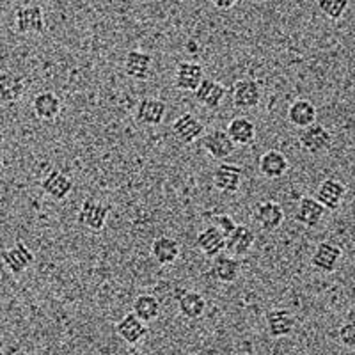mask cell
I'll use <instances>...</instances> for the list:
<instances>
[{"instance_id": "obj_19", "label": "cell", "mask_w": 355, "mask_h": 355, "mask_svg": "<svg viewBox=\"0 0 355 355\" xmlns=\"http://www.w3.org/2000/svg\"><path fill=\"white\" fill-rule=\"evenodd\" d=\"M242 274V265L234 256H222L217 254L214 258V263L210 266V277L217 283L231 284Z\"/></svg>"}, {"instance_id": "obj_18", "label": "cell", "mask_w": 355, "mask_h": 355, "mask_svg": "<svg viewBox=\"0 0 355 355\" xmlns=\"http://www.w3.org/2000/svg\"><path fill=\"white\" fill-rule=\"evenodd\" d=\"M167 114V105L158 98H142L135 109V121L142 126H158Z\"/></svg>"}, {"instance_id": "obj_21", "label": "cell", "mask_w": 355, "mask_h": 355, "mask_svg": "<svg viewBox=\"0 0 355 355\" xmlns=\"http://www.w3.org/2000/svg\"><path fill=\"white\" fill-rule=\"evenodd\" d=\"M196 247H198L199 252L205 254L206 258H215L226 247V236H224V233L217 226L210 224V226H206L205 230H201L198 233V236H196Z\"/></svg>"}, {"instance_id": "obj_26", "label": "cell", "mask_w": 355, "mask_h": 355, "mask_svg": "<svg viewBox=\"0 0 355 355\" xmlns=\"http://www.w3.org/2000/svg\"><path fill=\"white\" fill-rule=\"evenodd\" d=\"M117 336L125 341L126 345H139L142 339L148 334V327H146V322H142L141 318L128 313V315L123 316V320L116 325Z\"/></svg>"}, {"instance_id": "obj_35", "label": "cell", "mask_w": 355, "mask_h": 355, "mask_svg": "<svg viewBox=\"0 0 355 355\" xmlns=\"http://www.w3.org/2000/svg\"><path fill=\"white\" fill-rule=\"evenodd\" d=\"M2 167H4V157L0 153V171H2Z\"/></svg>"}, {"instance_id": "obj_17", "label": "cell", "mask_w": 355, "mask_h": 355, "mask_svg": "<svg viewBox=\"0 0 355 355\" xmlns=\"http://www.w3.org/2000/svg\"><path fill=\"white\" fill-rule=\"evenodd\" d=\"M205 150L208 151L210 157H214L215 160H226L227 157L234 153L236 150V144L231 141V137L227 135L226 130L214 128L205 135V141H202Z\"/></svg>"}, {"instance_id": "obj_1", "label": "cell", "mask_w": 355, "mask_h": 355, "mask_svg": "<svg viewBox=\"0 0 355 355\" xmlns=\"http://www.w3.org/2000/svg\"><path fill=\"white\" fill-rule=\"evenodd\" d=\"M332 142H334V135L320 123H313V125L306 126L299 135L300 150L304 153L315 155V157L327 153L331 150Z\"/></svg>"}, {"instance_id": "obj_30", "label": "cell", "mask_w": 355, "mask_h": 355, "mask_svg": "<svg viewBox=\"0 0 355 355\" xmlns=\"http://www.w3.org/2000/svg\"><path fill=\"white\" fill-rule=\"evenodd\" d=\"M133 315L141 318L142 322H155L162 315L160 300L151 293H141L133 300Z\"/></svg>"}, {"instance_id": "obj_20", "label": "cell", "mask_w": 355, "mask_h": 355, "mask_svg": "<svg viewBox=\"0 0 355 355\" xmlns=\"http://www.w3.org/2000/svg\"><path fill=\"white\" fill-rule=\"evenodd\" d=\"M178 311L187 320H199L206 313V299L199 291L178 290L176 293Z\"/></svg>"}, {"instance_id": "obj_8", "label": "cell", "mask_w": 355, "mask_h": 355, "mask_svg": "<svg viewBox=\"0 0 355 355\" xmlns=\"http://www.w3.org/2000/svg\"><path fill=\"white\" fill-rule=\"evenodd\" d=\"M171 130H173V135L178 142L192 144V142H196L199 137L205 135V123L199 117H196L194 114L185 112L174 119Z\"/></svg>"}, {"instance_id": "obj_32", "label": "cell", "mask_w": 355, "mask_h": 355, "mask_svg": "<svg viewBox=\"0 0 355 355\" xmlns=\"http://www.w3.org/2000/svg\"><path fill=\"white\" fill-rule=\"evenodd\" d=\"M338 336H339V343L343 345V347L347 348L355 347V325L352 322L345 323L343 327L339 329Z\"/></svg>"}, {"instance_id": "obj_12", "label": "cell", "mask_w": 355, "mask_h": 355, "mask_svg": "<svg viewBox=\"0 0 355 355\" xmlns=\"http://www.w3.org/2000/svg\"><path fill=\"white\" fill-rule=\"evenodd\" d=\"M266 323V331L270 334V338L279 339V338H286L297 327V316L295 313H291L290 309H272L266 313L265 316Z\"/></svg>"}, {"instance_id": "obj_33", "label": "cell", "mask_w": 355, "mask_h": 355, "mask_svg": "<svg viewBox=\"0 0 355 355\" xmlns=\"http://www.w3.org/2000/svg\"><path fill=\"white\" fill-rule=\"evenodd\" d=\"M211 224H214V226H217L218 230L224 233V236H226V234L230 233L234 226H236V222H234V218L231 217V215H215V217L211 218Z\"/></svg>"}, {"instance_id": "obj_11", "label": "cell", "mask_w": 355, "mask_h": 355, "mask_svg": "<svg viewBox=\"0 0 355 355\" xmlns=\"http://www.w3.org/2000/svg\"><path fill=\"white\" fill-rule=\"evenodd\" d=\"M256 243V234L254 231L250 230L245 224H236L230 233L226 234V247L224 250H227L231 256L234 258H240V256L249 254L250 249L254 247Z\"/></svg>"}, {"instance_id": "obj_16", "label": "cell", "mask_w": 355, "mask_h": 355, "mask_svg": "<svg viewBox=\"0 0 355 355\" xmlns=\"http://www.w3.org/2000/svg\"><path fill=\"white\" fill-rule=\"evenodd\" d=\"M41 190L53 201H64L73 190V180L61 169H52L41 180Z\"/></svg>"}, {"instance_id": "obj_31", "label": "cell", "mask_w": 355, "mask_h": 355, "mask_svg": "<svg viewBox=\"0 0 355 355\" xmlns=\"http://www.w3.org/2000/svg\"><path fill=\"white\" fill-rule=\"evenodd\" d=\"M318 8L329 20H339L347 11L348 0H318Z\"/></svg>"}, {"instance_id": "obj_9", "label": "cell", "mask_w": 355, "mask_h": 355, "mask_svg": "<svg viewBox=\"0 0 355 355\" xmlns=\"http://www.w3.org/2000/svg\"><path fill=\"white\" fill-rule=\"evenodd\" d=\"M227 94V87L222 84L217 78H202L201 84L196 87L194 91V100L198 101L199 105L206 107V109H217L224 101Z\"/></svg>"}, {"instance_id": "obj_27", "label": "cell", "mask_w": 355, "mask_h": 355, "mask_svg": "<svg viewBox=\"0 0 355 355\" xmlns=\"http://www.w3.org/2000/svg\"><path fill=\"white\" fill-rule=\"evenodd\" d=\"M182 254V245L173 236H158L151 243V256L158 265H173Z\"/></svg>"}, {"instance_id": "obj_15", "label": "cell", "mask_w": 355, "mask_h": 355, "mask_svg": "<svg viewBox=\"0 0 355 355\" xmlns=\"http://www.w3.org/2000/svg\"><path fill=\"white\" fill-rule=\"evenodd\" d=\"M343 256L341 247L332 242H320L315 254L311 256V266L320 274H332Z\"/></svg>"}, {"instance_id": "obj_29", "label": "cell", "mask_w": 355, "mask_h": 355, "mask_svg": "<svg viewBox=\"0 0 355 355\" xmlns=\"http://www.w3.org/2000/svg\"><path fill=\"white\" fill-rule=\"evenodd\" d=\"M226 132L236 146H249L256 141V125L249 117H234Z\"/></svg>"}, {"instance_id": "obj_7", "label": "cell", "mask_w": 355, "mask_h": 355, "mask_svg": "<svg viewBox=\"0 0 355 355\" xmlns=\"http://www.w3.org/2000/svg\"><path fill=\"white\" fill-rule=\"evenodd\" d=\"M243 169L234 164H220L211 174V183L222 194H236L242 187Z\"/></svg>"}, {"instance_id": "obj_4", "label": "cell", "mask_w": 355, "mask_h": 355, "mask_svg": "<svg viewBox=\"0 0 355 355\" xmlns=\"http://www.w3.org/2000/svg\"><path fill=\"white\" fill-rule=\"evenodd\" d=\"M0 258H2V263L12 275H21L36 261V256H34L33 250L28 249L27 243L20 242V240L11 249L2 250Z\"/></svg>"}, {"instance_id": "obj_23", "label": "cell", "mask_w": 355, "mask_h": 355, "mask_svg": "<svg viewBox=\"0 0 355 355\" xmlns=\"http://www.w3.org/2000/svg\"><path fill=\"white\" fill-rule=\"evenodd\" d=\"M290 169V162L286 155L279 150H266L259 157V173L266 180H279Z\"/></svg>"}, {"instance_id": "obj_13", "label": "cell", "mask_w": 355, "mask_h": 355, "mask_svg": "<svg viewBox=\"0 0 355 355\" xmlns=\"http://www.w3.org/2000/svg\"><path fill=\"white\" fill-rule=\"evenodd\" d=\"M345 198H347V185L343 182H339L336 178H327L320 183L318 190H316L315 199L322 206H325V210H338L339 206L343 205Z\"/></svg>"}, {"instance_id": "obj_10", "label": "cell", "mask_w": 355, "mask_h": 355, "mask_svg": "<svg viewBox=\"0 0 355 355\" xmlns=\"http://www.w3.org/2000/svg\"><path fill=\"white\" fill-rule=\"evenodd\" d=\"M123 69H125L126 77L133 78V80H150L151 73H153V57L142 50H130L123 62Z\"/></svg>"}, {"instance_id": "obj_22", "label": "cell", "mask_w": 355, "mask_h": 355, "mask_svg": "<svg viewBox=\"0 0 355 355\" xmlns=\"http://www.w3.org/2000/svg\"><path fill=\"white\" fill-rule=\"evenodd\" d=\"M62 100L53 91H41L33 100V112L41 121H53L62 112Z\"/></svg>"}, {"instance_id": "obj_5", "label": "cell", "mask_w": 355, "mask_h": 355, "mask_svg": "<svg viewBox=\"0 0 355 355\" xmlns=\"http://www.w3.org/2000/svg\"><path fill=\"white\" fill-rule=\"evenodd\" d=\"M252 218L259 230L265 233H274L283 226L284 210L277 201H263L256 205Z\"/></svg>"}, {"instance_id": "obj_14", "label": "cell", "mask_w": 355, "mask_h": 355, "mask_svg": "<svg viewBox=\"0 0 355 355\" xmlns=\"http://www.w3.org/2000/svg\"><path fill=\"white\" fill-rule=\"evenodd\" d=\"M202 78H205V68L199 62L182 61L178 62L174 71V87L185 93H194Z\"/></svg>"}, {"instance_id": "obj_6", "label": "cell", "mask_w": 355, "mask_h": 355, "mask_svg": "<svg viewBox=\"0 0 355 355\" xmlns=\"http://www.w3.org/2000/svg\"><path fill=\"white\" fill-rule=\"evenodd\" d=\"M15 25L20 34L44 33L46 24H44L43 8L37 4H27L18 8L15 12Z\"/></svg>"}, {"instance_id": "obj_24", "label": "cell", "mask_w": 355, "mask_h": 355, "mask_svg": "<svg viewBox=\"0 0 355 355\" xmlns=\"http://www.w3.org/2000/svg\"><path fill=\"white\" fill-rule=\"evenodd\" d=\"M25 78L17 71H0V103H17L25 94Z\"/></svg>"}, {"instance_id": "obj_3", "label": "cell", "mask_w": 355, "mask_h": 355, "mask_svg": "<svg viewBox=\"0 0 355 355\" xmlns=\"http://www.w3.org/2000/svg\"><path fill=\"white\" fill-rule=\"evenodd\" d=\"M261 84L254 78H240L231 85V100L234 107L242 110H250L261 103Z\"/></svg>"}, {"instance_id": "obj_28", "label": "cell", "mask_w": 355, "mask_h": 355, "mask_svg": "<svg viewBox=\"0 0 355 355\" xmlns=\"http://www.w3.org/2000/svg\"><path fill=\"white\" fill-rule=\"evenodd\" d=\"M316 117H318V110L309 100H295L288 109V121L295 128L302 130L313 125V123H316Z\"/></svg>"}, {"instance_id": "obj_2", "label": "cell", "mask_w": 355, "mask_h": 355, "mask_svg": "<svg viewBox=\"0 0 355 355\" xmlns=\"http://www.w3.org/2000/svg\"><path fill=\"white\" fill-rule=\"evenodd\" d=\"M110 215V206L94 198H87L82 202L80 210L77 214V220L80 226L89 231H101L107 226Z\"/></svg>"}, {"instance_id": "obj_25", "label": "cell", "mask_w": 355, "mask_h": 355, "mask_svg": "<svg viewBox=\"0 0 355 355\" xmlns=\"http://www.w3.org/2000/svg\"><path fill=\"white\" fill-rule=\"evenodd\" d=\"M325 214H327L325 206L320 205L315 198L304 196V198H300L299 206H297L295 220L306 227H316L323 220Z\"/></svg>"}, {"instance_id": "obj_34", "label": "cell", "mask_w": 355, "mask_h": 355, "mask_svg": "<svg viewBox=\"0 0 355 355\" xmlns=\"http://www.w3.org/2000/svg\"><path fill=\"white\" fill-rule=\"evenodd\" d=\"M236 2H239V0H211V4H214L215 8L222 9V11H227V9L234 8Z\"/></svg>"}]
</instances>
